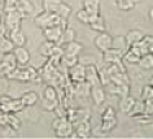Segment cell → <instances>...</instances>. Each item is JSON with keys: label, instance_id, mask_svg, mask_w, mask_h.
Returning <instances> with one entry per match:
<instances>
[{"label": "cell", "instance_id": "cell-1", "mask_svg": "<svg viewBox=\"0 0 153 139\" xmlns=\"http://www.w3.org/2000/svg\"><path fill=\"white\" fill-rule=\"evenodd\" d=\"M9 79L22 81V82H27V81H38L40 78L39 72L33 67H26V65H18L16 69H13L8 75Z\"/></svg>", "mask_w": 153, "mask_h": 139}, {"label": "cell", "instance_id": "cell-2", "mask_svg": "<svg viewBox=\"0 0 153 139\" xmlns=\"http://www.w3.org/2000/svg\"><path fill=\"white\" fill-rule=\"evenodd\" d=\"M52 127L55 130V134L60 138H68L73 135V123L66 117H57L52 122Z\"/></svg>", "mask_w": 153, "mask_h": 139}, {"label": "cell", "instance_id": "cell-3", "mask_svg": "<svg viewBox=\"0 0 153 139\" xmlns=\"http://www.w3.org/2000/svg\"><path fill=\"white\" fill-rule=\"evenodd\" d=\"M61 21H62V18L59 14L47 12V10L44 13L38 14L35 17V24L42 29H48V28H52V26H57L61 24Z\"/></svg>", "mask_w": 153, "mask_h": 139}, {"label": "cell", "instance_id": "cell-4", "mask_svg": "<svg viewBox=\"0 0 153 139\" xmlns=\"http://www.w3.org/2000/svg\"><path fill=\"white\" fill-rule=\"evenodd\" d=\"M44 9L47 12L59 14L64 20H66L70 14V8L66 4H64L61 0H44Z\"/></svg>", "mask_w": 153, "mask_h": 139}, {"label": "cell", "instance_id": "cell-5", "mask_svg": "<svg viewBox=\"0 0 153 139\" xmlns=\"http://www.w3.org/2000/svg\"><path fill=\"white\" fill-rule=\"evenodd\" d=\"M5 13V20H4V26L7 31H13V30H18L21 29V20L25 17L24 13H21L20 10L14 9V10H9V12H4Z\"/></svg>", "mask_w": 153, "mask_h": 139}, {"label": "cell", "instance_id": "cell-6", "mask_svg": "<svg viewBox=\"0 0 153 139\" xmlns=\"http://www.w3.org/2000/svg\"><path fill=\"white\" fill-rule=\"evenodd\" d=\"M24 104L21 99H10L8 96H0V109L5 113H17L24 109Z\"/></svg>", "mask_w": 153, "mask_h": 139}, {"label": "cell", "instance_id": "cell-7", "mask_svg": "<svg viewBox=\"0 0 153 139\" xmlns=\"http://www.w3.org/2000/svg\"><path fill=\"white\" fill-rule=\"evenodd\" d=\"M69 78L74 83H82L86 81V67L81 64H75L69 68Z\"/></svg>", "mask_w": 153, "mask_h": 139}, {"label": "cell", "instance_id": "cell-8", "mask_svg": "<svg viewBox=\"0 0 153 139\" xmlns=\"http://www.w3.org/2000/svg\"><path fill=\"white\" fill-rule=\"evenodd\" d=\"M112 40H113V38L109 35V34H106V33H100L99 35L95 37V39H94V44L96 46V47L100 49V51H106V49H109L110 47H112Z\"/></svg>", "mask_w": 153, "mask_h": 139}, {"label": "cell", "instance_id": "cell-9", "mask_svg": "<svg viewBox=\"0 0 153 139\" xmlns=\"http://www.w3.org/2000/svg\"><path fill=\"white\" fill-rule=\"evenodd\" d=\"M123 55H125V51L110 47L109 49L104 51V61H105L106 64H114V63H118V61H121V60H122Z\"/></svg>", "mask_w": 153, "mask_h": 139}, {"label": "cell", "instance_id": "cell-10", "mask_svg": "<svg viewBox=\"0 0 153 139\" xmlns=\"http://www.w3.org/2000/svg\"><path fill=\"white\" fill-rule=\"evenodd\" d=\"M64 28H61V25H57V26H52V28H48V29H44V37L47 38V40L49 42H53V43H59L60 42V38L62 35V31H64Z\"/></svg>", "mask_w": 153, "mask_h": 139}, {"label": "cell", "instance_id": "cell-11", "mask_svg": "<svg viewBox=\"0 0 153 139\" xmlns=\"http://www.w3.org/2000/svg\"><path fill=\"white\" fill-rule=\"evenodd\" d=\"M86 82L90 84L91 87L100 84V79H99V72L94 65H87L86 67Z\"/></svg>", "mask_w": 153, "mask_h": 139}, {"label": "cell", "instance_id": "cell-12", "mask_svg": "<svg viewBox=\"0 0 153 139\" xmlns=\"http://www.w3.org/2000/svg\"><path fill=\"white\" fill-rule=\"evenodd\" d=\"M13 55L16 57L17 60V64L18 65H26L30 61V55H29V51L26 49L24 46H21V47H16L13 49Z\"/></svg>", "mask_w": 153, "mask_h": 139}, {"label": "cell", "instance_id": "cell-13", "mask_svg": "<svg viewBox=\"0 0 153 139\" xmlns=\"http://www.w3.org/2000/svg\"><path fill=\"white\" fill-rule=\"evenodd\" d=\"M91 134V125L90 120H85V121L79 122L75 126V135L79 138H88Z\"/></svg>", "mask_w": 153, "mask_h": 139}, {"label": "cell", "instance_id": "cell-14", "mask_svg": "<svg viewBox=\"0 0 153 139\" xmlns=\"http://www.w3.org/2000/svg\"><path fill=\"white\" fill-rule=\"evenodd\" d=\"M91 96H92V100L96 105H100V104L104 103L105 100V92L102 90L101 84H96V86H92L91 88Z\"/></svg>", "mask_w": 153, "mask_h": 139}, {"label": "cell", "instance_id": "cell-15", "mask_svg": "<svg viewBox=\"0 0 153 139\" xmlns=\"http://www.w3.org/2000/svg\"><path fill=\"white\" fill-rule=\"evenodd\" d=\"M125 60L127 63H131V64H135V63H139L140 57H141V53H140V49L136 47V46H130V49L123 55Z\"/></svg>", "mask_w": 153, "mask_h": 139}, {"label": "cell", "instance_id": "cell-16", "mask_svg": "<svg viewBox=\"0 0 153 139\" xmlns=\"http://www.w3.org/2000/svg\"><path fill=\"white\" fill-rule=\"evenodd\" d=\"M66 46L62 48L64 49V55L65 56H78L79 52L82 51V46L76 42H69V43H65Z\"/></svg>", "mask_w": 153, "mask_h": 139}, {"label": "cell", "instance_id": "cell-17", "mask_svg": "<svg viewBox=\"0 0 153 139\" xmlns=\"http://www.w3.org/2000/svg\"><path fill=\"white\" fill-rule=\"evenodd\" d=\"M9 39L13 42V44L16 46V47H21V46H24L26 43V38L24 34H22L21 29L9 31Z\"/></svg>", "mask_w": 153, "mask_h": 139}, {"label": "cell", "instance_id": "cell-18", "mask_svg": "<svg viewBox=\"0 0 153 139\" xmlns=\"http://www.w3.org/2000/svg\"><path fill=\"white\" fill-rule=\"evenodd\" d=\"M85 10L91 14H100V1L99 0H85Z\"/></svg>", "mask_w": 153, "mask_h": 139}, {"label": "cell", "instance_id": "cell-19", "mask_svg": "<svg viewBox=\"0 0 153 139\" xmlns=\"http://www.w3.org/2000/svg\"><path fill=\"white\" fill-rule=\"evenodd\" d=\"M110 82L114 84H128V77L126 72H117L114 74H110Z\"/></svg>", "mask_w": 153, "mask_h": 139}, {"label": "cell", "instance_id": "cell-20", "mask_svg": "<svg viewBox=\"0 0 153 139\" xmlns=\"http://www.w3.org/2000/svg\"><path fill=\"white\" fill-rule=\"evenodd\" d=\"M100 16V14H99ZM99 16H95V14H91V13H88L87 10H79L78 13H76V17H78V20L79 21H82L83 24H94L95 21L97 20V17Z\"/></svg>", "mask_w": 153, "mask_h": 139}, {"label": "cell", "instance_id": "cell-21", "mask_svg": "<svg viewBox=\"0 0 153 139\" xmlns=\"http://www.w3.org/2000/svg\"><path fill=\"white\" fill-rule=\"evenodd\" d=\"M16 9L20 10L21 13H24L25 16H26V14H29V13L33 12V10H34V7H33V4L29 1V0H17V3H16Z\"/></svg>", "mask_w": 153, "mask_h": 139}, {"label": "cell", "instance_id": "cell-22", "mask_svg": "<svg viewBox=\"0 0 153 139\" xmlns=\"http://www.w3.org/2000/svg\"><path fill=\"white\" fill-rule=\"evenodd\" d=\"M110 92H112V94H116L118 96H121V99H122V98L128 96L130 87H128V84H114V87L110 88Z\"/></svg>", "mask_w": 153, "mask_h": 139}, {"label": "cell", "instance_id": "cell-23", "mask_svg": "<svg viewBox=\"0 0 153 139\" xmlns=\"http://www.w3.org/2000/svg\"><path fill=\"white\" fill-rule=\"evenodd\" d=\"M13 49H14V44L9 38H7L5 35L0 37V51L8 53V52H12Z\"/></svg>", "mask_w": 153, "mask_h": 139}, {"label": "cell", "instance_id": "cell-24", "mask_svg": "<svg viewBox=\"0 0 153 139\" xmlns=\"http://www.w3.org/2000/svg\"><path fill=\"white\" fill-rule=\"evenodd\" d=\"M21 102H22V104H24L25 107H31V105H34V104L38 102V95H36V92H34V91L26 92V94L21 98Z\"/></svg>", "mask_w": 153, "mask_h": 139}, {"label": "cell", "instance_id": "cell-25", "mask_svg": "<svg viewBox=\"0 0 153 139\" xmlns=\"http://www.w3.org/2000/svg\"><path fill=\"white\" fill-rule=\"evenodd\" d=\"M141 38H143V34H141L139 30H131V31H128V34L126 35V43L127 46H132L137 43L139 40H141Z\"/></svg>", "mask_w": 153, "mask_h": 139}, {"label": "cell", "instance_id": "cell-26", "mask_svg": "<svg viewBox=\"0 0 153 139\" xmlns=\"http://www.w3.org/2000/svg\"><path fill=\"white\" fill-rule=\"evenodd\" d=\"M74 37H75V31H74V30H73L71 28H66L62 31V35H61L60 42L57 44L61 46V44L69 43V42H73V40H74Z\"/></svg>", "mask_w": 153, "mask_h": 139}, {"label": "cell", "instance_id": "cell-27", "mask_svg": "<svg viewBox=\"0 0 153 139\" xmlns=\"http://www.w3.org/2000/svg\"><path fill=\"white\" fill-rule=\"evenodd\" d=\"M7 126L12 127L13 130H18L21 127V121L14 113H7Z\"/></svg>", "mask_w": 153, "mask_h": 139}, {"label": "cell", "instance_id": "cell-28", "mask_svg": "<svg viewBox=\"0 0 153 139\" xmlns=\"http://www.w3.org/2000/svg\"><path fill=\"white\" fill-rule=\"evenodd\" d=\"M144 112H145V104H144V102H143V100H141V102H136V100H135V103H134L131 111H130L127 114L130 116V117H134V116L141 114V113H144Z\"/></svg>", "mask_w": 153, "mask_h": 139}, {"label": "cell", "instance_id": "cell-29", "mask_svg": "<svg viewBox=\"0 0 153 139\" xmlns=\"http://www.w3.org/2000/svg\"><path fill=\"white\" fill-rule=\"evenodd\" d=\"M134 103H135V99L131 98V96H126V98H122L121 104H120L121 111L123 112V113H128V112L131 111Z\"/></svg>", "mask_w": 153, "mask_h": 139}, {"label": "cell", "instance_id": "cell-30", "mask_svg": "<svg viewBox=\"0 0 153 139\" xmlns=\"http://www.w3.org/2000/svg\"><path fill=\"white\" fill-rule=\"evenodd\" d=\"M139 65L141 68H144V69L153 68V55L152 53L149 52V53H145V55L141 56L140 60H139Z\"/></svg>", "mask_w": 153, "mask_h": 139}, {"label": "cell", "instance_id": "cell-31", "mask_svg": "<svg viewBox=\"0 0 153 139\" xmlns=\"http://www.w3.org/2000/svg\"><path fill=\"white\" fill-rule=\"evenodd\" d=\"M55 46H56V43H53V42H49V40H47L45 43H43L40 46V53L42 55H44V56H47V57H49L52 55V51H53V48H55Z\"/></svg>", "mask_w": 153, "mask_h": 139}, {"label": "cell", "instance_id": "cell-32", "mask_svg": "<svg viewBox=\"0 0 153 139\" xmlns=\"http://www.w3.org/2000/svg\"><path fill=\"white\" fill-rule=\"evenodd\" d=\"M112 47L125 51V48L127 47V43H126V38H125V37H121V35L113 38V40H112Z\"/></svg>", "mask_w": 153, "mask_h": 139}, {"label": "cell", "instance_id": "cell-33", "mask_svg": "<svg viewBox=\"0 0 153 139\" xmlns=\"http://www.w3.org/2000/svg\"><path fill=\"white\" fill-rule=\"evenodd\" d=\"M99 79H100V84H104V86H109L110 83V74L106 68H102L100 72H99Z\"/></svg>", "mask_w": 153, "mask_h": 139}, {"label": "cell", "instance_id": "cell-34", "mask_svg": "<svg viewBox=\"0 0 153 139\" xmlns=\"http://www.w3.org/2000/svg\"><path fill=\"white\" fill-rule=\"evenodd\" d=\"M61 63H62V65H65L66 68H71V67H74L75 64H78V56L62 55V57H61Z\"/></svg>", "mask_w": 153, "mask_h": 139}, {"label": "cell", "instance_id": "cell-35", "mask_svg": "<svg viewBox=\"0 0 153 139\" xmlns=\"http://www.w3.org/2000/svg\"><path fill=\"white\" fill-rule=\"evenodd\" d=\"M116 123H117V120H110V121H102L101 123V131L102 133H109L110 130H113L116 127Z\"/></svg>", "mask_w": 153, "mask_h": 139}, {"label": "cell", "instance_id": "cell-36", "mask_svg": "<svg viewBox=\"0 0 153 139\" xmlns=\"http://www.w3.org/2000/svg\"><path fill=\"white\" fill-rule=\"evenodd\" d=\"M153 99V86L149 84V86H145L143 88V92H141V100L145 102V100H151Z\"/></svg>", "mask_w": 153, "mask_h": 139}, {"label": "cell", "instance_id": "cell-37", "mask_svg": "<svg viewBox=\"0 0 153 139\" xmlns=\"http://www.w3.org/2000/svg\"><path fill=\"white\" fill-rule=\"evenodd\" d=\"M59 100H48V99H44L42 100V104H43V107H44V109H47V111H55V108L59 105Z\"/></svg>", "mask_w": 153, "mask_h": 139}, {"label": "cell", "instance_id": "cell-38", "mask_svg": "<svg viewBox=\"0 0 153 139\" xmlns=\"http://www.w3.org/2000/svg\"><path fill=\"white\" fill-rule=\"evenodd\" d=\"M91 28L94 30H96L99 33H102L105 30V25H104V20L101 18V16L97 17V20L94 22V24H91Z\"/></svg>", "mask_w": 153, "mask_h": 139}, {"label": "cell", "instance_id": "cell-39", "mask_svg": "<svg viewBox=\"0 0 153 139\" xmlns=\"http://www.w3.org/2000/svg\"><path fill=\"white\" fill-rule=\"evenodd\" d=\"M117 1H118V8L122 10H130L135 5V3H132L131 0H117Z\"/></svg>", "mask_w": 153, "mask_h": 139}, {"label": "cell", "instance_id": "cell-40", "mask_svg": "<svg viewBox=\"0 0 153 139\" xmlns=\"http://www.w3.org/2000/svg\"><path fill=\"white\" fill-rule=\"evenodd\" d=\"M110 120H116V111L109 107L102 113V121H110Z\"/></svg>", "mask_w": 153, "mask_h": 139}, {"label": "cell", "instance_id": "cell-41", "mask_svg": "<svg viewBox=\"0 0 153 139\" xmlns=\"http://www.w3.org/2000/svg\"><path fill=\"white\" fill-rule=\"evenodd\" d=\"M4 12H9V10L16 9V3L17 0H4Z\"/></svg>", "mask_w": 153, "mask_h": 139}, {"label": "cell", "instance_id": "cell-42", "mask_svg": "<svg viewBox=\"0 0 153 139\" xmlns=\"http://www.w3.org/2000/svg\"><path fill=\"white\" fill-rule=\"evenodd\" d=\"M144 104H145V112H144V113L153 116V99H151V100H145Z\"/></svg>", "mask_w": 153, "mask_h": 139}, {"label": "cell", "instance_id": "cell-43", "mask_svg": "<svg viewBox=\"0 0 153 139\" xmlns=\"http://www.w3.org/2000/svg\"><path fill=\"white\" fill-rule=\"evenodd\" d=\"M5 26H4V24H0V37H3L5 34Z\"/></svg>", "mask_w": 153, "mask_h": 139}, {"label": "cell", "instance_id": "cell-44", "mask_svg": "<svg viewBox=\"0 0 153 139\" xmlns=\"http://www.w3.org/2000/svg\"><path fill=\"white\" fill-rule=\"evenodd\" d=\"M3 59H4V52L0 51V61H3Z\"/></svg>", "mask_w": 153, "mask_h": 139}, {"label": "cell", "instance_id": "cell-45", "mask_svg": "<svg viewBox=\"0 0 153 139\" xmlns=\"http://www.w3.org/2000/svg\"><path fill=\"white\" fill-rule=\"evenodd\" d=\"M149 16H151V20H152V22H153V8L151 9V13H149Z\"/></svg>", "mask_w": 153, "mask_h": 139}, {"label": "cell", "instance_id": "cell-46", "mask_svg": "<svg viewBox=\"0 0 153 139\" xmlns=\"http://www.w3.org/2000/svg\"><path fill=\"white\" fill-rule=\"evenodd\" d=\"M131 1H132V3H139L140 0H131Z\"/></svg>", "mask_w": 153, "mask_h": 139}, {"label": "cell", "instance_id": "cell-47", "mask_svg": "<svg viewBox=\"0 0 153 139\" xmlns=\"http://www.w3.org/2000/svg\"><path fill=\"white\" fill-rule=\"evenodd\" d=\"M151 53H152V55H153V47L151 48Z\"/></svg>", "mask_w": 153, "mask_h": 139}, {"label": "cell", "instance_id": "cell-48", "mask_svg": "<svg viewBox=\"0 0 153 139\" xmlns=\"http://www.w3.org/2000/svg\"><path fill=\"white\" fill-rule=\"evenodd\" d=\"M0 16H1V12H0Z\"/></svg>", "mask_w": 153, "mask_h": 139}, {"label": "cell", "instance_id": "cell-49", "mask_svg": "<svg viewBox=\"0 0 153 139\" xmlns=\"http://www.w3.org/2000/svg\"><path fill=\"white\" fill-rule=\"evenodd\" d=\"M0 113H1V109H0Z\"/></svg>", "mask_w": 153, "mask_h": 139}]
</instances>
